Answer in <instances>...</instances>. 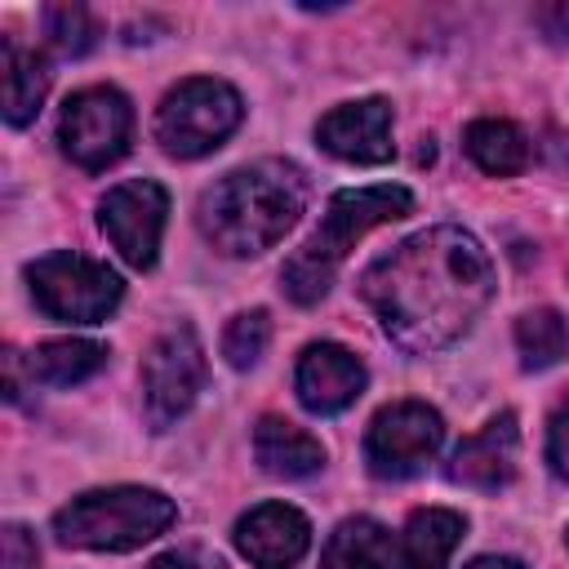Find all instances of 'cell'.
Instances as JSON below:
<instances>
[{"label": "cell", "instance_id": "1", "mask_svg": "<svg viewBox=\"0 0 569 569\" xmlns=\"http://www.w3.org/2000/svg\"><path fill=\"white\" fill-rule=\"evenodd\" d=\"M356 289L396 347L431 356L480 320L498 276L489 249L471 231L440 222L373 258Z\"/></svg>", "mask_w": 569, "mask_h": 569}, {"label": "cell", "instance_id": "2", "mask_svg": "<svg viewBox=\"0 0 569 569\" xmlns=\"http://www.w3.org/2000/svg\"><path fill=\"white\" fill-rule=\"evenodd\" d=\"M307 209V178L293 160L262 156L222 173L196 200L200 236L227 258H258L276 249Z\"/></svg>", "mask_w": 569, "mask_h": 569}, {"label": "cell", "instance_id": "3", "mask_svg": "<svg viewBox=\"0 0 569 569\" xmlns=\"http://www.w3.org/2000/svg\"><path fill=\"white\" fill-rule=\"evenodd\" d=\"M413 213V196L409 187L400 182H378V187H351V191H338L320 218V227L293 249V258L284 262L280 271V289L298 302V307H311L329 293L338 267L347 262V253L356 249L360 236H369L373 227L382 222H396V218H409Z\"/></svg>", "mask_w": 569, "mask_h": 569}, {"label": "cell", "instance_id": "4", "mask_svg": "<svg viewBox=\"0 0 569 569\" xmlns=\"http://www.w3.org/2000/svg\"><path fill=\"white\" fill-rule=\"evenodd\" d=\"M178 507L169 493L147 485H111L76 493L67 507L53 511V533L62 547L84 551H133L160 538L173 525Z\"/></svg>", "mask_w": 569, "mask_h": 569}, {"label": "cell", "instance_id": "5", "mask_svg": "<svg viewBox=\"0 0 569 569\" xmlns=\"http://www.w3.org/2000/svg\"><path fill=\"white\" fill-rule=\"evenodd\" d=\"M244 120V98L213 76H191L173 84L156 107V142L178 160H200L218 151Z\"/></svg>", "mask_w": 569, "mask_h": 569}, {"label": "cell", "instance_id": "6", "mask_svg": "<svg viewBox=\"0 0 569 569\" xmlns=\"http://www.w3.org/2000/svg\"><path fill=\"white\" fill-rule=\"evenodd\" d=\"M27 284H31L36 307L62 325H98L124 298V280L107 262L84 258L76 249H58V253L36 258L27 267Z\"/></svg>", "mask_w": 569, "mask_h": 569}, {"label": "cell", "instance_id": "7", "mask_svg": "<svg viewBox=\"0 0 569 569\" xmlns=\"http://www.w3.org/2000/svg\"><path fill=\"white\" fill-rule=\"evenodd\" d=\"M129 138H133V107H129V98L120 89L89 84V89H76L62 102L58 147H62V156L71 164L98 173V169L116 164L129 151Z\"/></svg>", "mask_w": 569, "mask_h": 569}, {"label": "cell", "instance_id": "8", "mask_svg": "<svg viewBox=\"0 0 569 569\" xmlns=\"http://www.w3.org/2000/svg\"><path fill=\"white\" fill-rule=\"evenodd\" d=\"M204 387V347L191 325H169L142 356V418L169 431Z\"/></svg>", "mask_w": 569, "mask_h": 569}, {"label": "cell", "instance_id": "9", "mask_svg": "<svg viewBox=\"0 0 569 569\" xmlns=\"http://www.w3.org/2000/svg\"><path fill=\"white\" fill-rule=\"evenodd\" d=\"M445 445V418L427 400H396L373 413L365 431V467L378 480L418 476Z\"/></svg>", "mask_w": 569, "mask_h": 569}, {"label": "cell", "instance_id": "10", "mask_svg": "<svg viewBox=\"0 0 569 569\" xmlns=\"http://www.w3.org/2000/svg\"><path fill=\"white\" fill-rule=\"evenodd\" d=\"M164 222H169V191L156 178L116 182L98 200V227H102V236L111 240V249L133 271H151L156 267Z\"/></svg>", "mask_w": 569, "mask_h": 569}, {"label": "cell", "instance_id": "11", "mask_svg": "<svg viewBox=\"0 0 569 569\" xmlns=\"http://www.w3.org/2000/svg\"><path fill=\"white\" fill-rule=\"evenodd\" d=\"M316 142L347 164H387L391 160V102L387 98H360L338 102L316 120Z\"/></svg>", "mask_w": 569, "mask_h": 569}, {"label": "cell", "instance_id": "12", "mask_svg": "<svg viewBox=\"0 0 569 569\" xmlns=\"http://www.w3.org/2000/svg\"><path fill=\"white\" fill-rule=\"evenodd\" d=\"M236 547L253 569H293L311 547V520L289 502H258L236 520Z\"/></svg>", "mask_w": 569, "mask_h": 569}, {"label": "cell", "instance_id": "13", "mask_svg": "<svg viewBox=\"0 0 569 569\" xmlns=\"http://www.w3.org/2000/svg\"><path fill=\"white\" fill-rule=\"evenodd\" d=\"M365 382H369V373H365L360 356H351L338 342H311L293 369V391H298L302 409H311V413H342L365 391Z\"/></svg>", "mask_w": 569, "mask_h": 569}, {"label": "cell", "instance_id": "14", "mask_svg": "<svg viewBox=\"0 0 569 569\" xmlns=\"http://www.w3.org/2000/svg\"><path fill=\"white\" fill-rule=\"evenodd\" d=\"M516 458H520V427H516V413H498V418H489L476 436H467V440L453 449L445 476H449L453 485H462V489L493 493V489L511 485Z\"/></svg>", "mask_w": 569, "mask_h": 569}, {"label": "cell", "instance_id": "15", "mask_svg": "<svg viewBox=\"0 0 569 569\" xmlns=\"http://www.w3.org/2000/svg\"><path fill=\"white\" fill-rule=\"evenodd\" d=\"M253 458L276 480H302V476H311V471L325 467V445L307 427L267 413L253 427Z\"/></svg>", "mask_w": 569, "mask_h": 569}, {"label": "cell", "instance_id": "16", "mask_svg": "<svg viewBox=\"0 0 569 569\" xmlns=\"http://www.w3.org/2000/svg\"><path fill=\"white\" fill-rule=\"evenodd\" d=\"M462 533H467V520L458 511H449V507H418L405 520V533H400L391 569H445Z\"/></svg>", "mask_w": 569, "mask_h": 569}, {"label": "cell", "instance_id": "17", "mask_svg": "<svg viewBox=\"0 0 569 569\" xmlns=\"http://www.w3.org/2000/svg\"><path fill=\"white\" fill-rule=\"evenodd\" d=\"M102 365H107V347L93 338H53L27 356L31 382H44V387H76L93 378Z\"/></svg>", "mask_w": 569, "mask_h": 569}, {"label": "cell", "instance_id": "18", "mask_svg": "<svg viewBox=\"0 0 569 569\" xmlns=\"http://www.w3.org/2000/svg\"><path fill=\"white\" fill-rule=\"evenodd\" d=\"M387 560H391V533L373 516L342 520L320 551V569H387Z\"/></svg>", "mask_w": 569, "mask_h": 569}, {"label": "cell", "instance_id": "19", "mask_svg": "<svg viewBox=\"0 0 569 569\" xmlns=\"http://www.w3.org/2000/svg\"><path fill=\"white\" fill-rule=\"evenodd\" d=\"M44 93H49V62L36 49L4 44V120L13 129L31 124L40 116Z\"/></svg>", "mask_w": 569, "mask_h": 569}, {"label": "cell", "instance_id": "20", "mask_svg": "<svg viewBox=\"0 0 569 569\" xmlns=\"http://www.w3.org/2000/svg\"><path fill=\"white\" fill-rule=\"evenodd\" d=\"M462 147L493 178H511V173H520L529 164V138L511 120H493V116L489 120H471L467 133H462Z\"/></svg>", "mask_w": 569, "mask_h": 569}, {"label": "cell", "instance_id": "21", "mask_svg": "<svg viewBox=\"0 0 569 569\" xmlns=\"http://www.w3.org/2000/svg\"><path fill=\"white\" fill-rule=\"evenodd\" d=\"M516 351H520V365L525 369H551L569 356V325L560 320V311L551 307H538V311H525L516 320Z\"/></svg>", "mask_w": 569, "mask_h": 569}, {"label": "cell", "instance_id": "22", "mask_svg": "<svg viewBox=\"0 0 569 569\" xmlns=\"http://www.w3.org/2000/svg\"><path fill=\"white\" fill-rule=\"evenodd\" d=\"M44 36L62 58H80L98 44L102 27L84 4H49L44 9Z\"/></svg>", "mask_w": 569, "mask_h": 569}, {"label": "cell", "instance_id": "23", "mask_svg": "<svg viewBox=\"0 0 569 569\" xmlns=\"http://www.w3.org/2000/svg\"><path fill=\"white\" fill-rule=\"evenodd\" d=\"M271 342V316L267 311H240L222 329V356L231 369H253Z\"/></svg>", "mask_w": 569, "mask_h": 569}, {"label": "cell", "instance_id": "24", "mask_svg": "<svg viewBox=\"0 0 569 569\" xmlns=\"http://www.w3.org/2000/svg\"><path fill=\"white\" fill-rule=\"evenodd\" d=\"M547 462L560 480H569V396L556 405V413L547 422Z\"/></svg>", "mask_w": 569, "mask_h": 569}, {"label": "cell", "instance_id": "25", "mask_svg": "<svg viewBox=\"0 0 569 569\" xmlns=\"http://www.w3.org/2000/svg\"><path fill=\"white\" fill-rule=\"evenodd\" d=\"M40 547L27 525H4V569H36Z\"/></svg>", "mask_w": 569, "mask_h": 569}, {"label": "cell", "instance_id": "26", "mask_svg": "<svg viewBox=\"0 0 569 569\" xmlns=\"http://www.w3.org/2000/svg\"><path fill=\"white\" fill-rule=\"evenodd\" d=\"M533 22H538V31H542L551 44H565V40H569V0L538 4V9H533Z\"/></svg>", "mask_w": 569, "mask_h": 569}, {"label": "cell", "instance_id": "27", "mask_svg": "<svg viewBox=\"0 0 569 569\" xmlns=\"http://www.w3.org/2000/svg\"><path fill=\"white\" fill-rule=\"evenodd\" d=\"M147 569H196L182 551H164V556H156V560H147Z\"/></svg>", "mask_w": 569, "mask_h": 569}, {"label": "cell", "instance_id": "28", "mask_svg": "<svg viewBox=\"0 0 569 569\" xmlns=\"http://www.w3.org/2000/svg\"><path fill=\"white\" fill-rule=\"evenodd\" d=\"M467 569H525V565L511 560V556H476Z\"/></svg>", "mask_w": 569, "mask_h": 569}]
</instances>
